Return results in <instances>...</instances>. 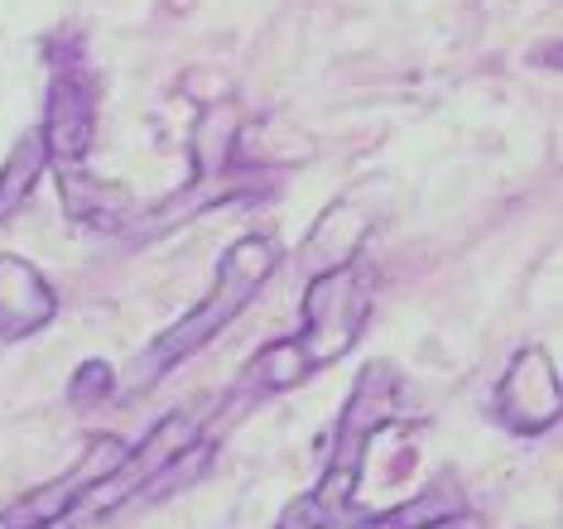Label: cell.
<instances>
[{"label": "cell", "mask_w": 563, "mask_h": 529, "mask_svg": "<svg viewBox=\"0 0 563 529\" xmlns=\"http://www.w3.org/2000/svg\"><path fill=\"white\" fill-rule=\"evenodd\" d=\"M275 261H279V251H275V241H271V236H241L236 246L227 251V261L217 265V279H212L208 299H202L188 318H178L174 328L164 332V338L145 352L135 385H155L164 371L174 366V361H184V356L202 352V346H208L217 332H227V322H232L241 308L255 299V289H261V284L271 279Z\"/></svg>", "instance_id": "cell-1"}, {"label": "cell", "mask_w": 563, "mask_h": 529, "mask_svg": "<svg viewBox=\"0 0 563 529\" xmlns=\"http://www.w3.org/2000/svg\"><path fill=\"white\" fill-rule=\"evenodd\" d=\"M395 415V371L371 361V366L356 376L347 405H342L338 419V438H332V453L323 467V482H318L313 506L328 515V525L342 515V506L356 496V482H362V462H366V443L390 423Z\"/></svg>", "instance_id": "cell-2"}, {"label": "cell", "mask_w": 563, "mask_h": 529, "mask_svg": "<svg viewBox=\"0 0 563 529\" xmlns=\"http://www.w3.org/2000/svg\"><path fill=\"white\" fill-rule=\"evenodd\" d=\"M362 322H366V289L352 269L313 275L309 294H303V332L294 338L303 361H309V371L332 366L356 342Z\"/></svg>", "instance_id": "cell-3"}, {"label": "cell", "mask_w": 563, "mask_h": 529, "mask_svg": "<svg viewBox=\"0 0 563 529\" xmlns=\"http://www.w3.org/2000/svg\"><path fill=\"white\" fill-rule=\"evenodd\" d=\"M121 458H125L121 438H111V433L92 438V443L82 448V458L73 462V472H63L58 482L40 486L34 496L15 500V506L0 515V529H44V525L63 520V515H73V506H82V496L92 492V486H101L121 467Z\"/></svg>", "instance_id": "cell-4"}, {"label": "cell", "mask_w": 563, "mask_h": 529, "mask_svg": "<svg viewBox=\"0 0 563 529\" xmlns=\"http://www.w3.org/2000/svg\"><path fill=\"white\" fill-rule=\"evenodd\" d=\"M198 429H202V415H198V409H174L169 419H159L155 429H150V438L135 448V453L121 458V467L111 472L107 482L92 486V492L82 496V506L92 510V515L121 510L125 500L140 496V486H145L150 476H155L174 453H184L188 443H198Z\"/></svg>", "instance_id": "cell-5"}, {"label": "cell", "mask_w": 563, "mask_h": 529, "mask_svg": "<svg viewBox=\"0 0 563 529\" xmlns=\"http://www.w3.org/2000/svg\"><path fill=\"white\" fill-rule=\"evenodd\" d=\"M559 376L554 366H549V356L540 352V346H525V352L510 361V371L501 376V385H496V415H501V423L510 433H544L559 423Z\"/></svg>", "instance_id": "cell-6"}, {"label": "cell", "mask_w": 563, "mask_h": 529, "mask_svg": "<svg viewBox=\"0 0 563 529\" xmlns=\"http://www.w3.org/2000/svg\"><path fill=\"white\" fill-rule=\"evenodd\" d=\"M54 313L58 299L40 269L20 261V255H0V342H15L48 328Z\"/></svg>", "instance_id": "cell-7"}, {"label": "cell", "mask_w": 563, "mask_h": 529, "mask_svg": "<svg viewBox=\"0 0 563 529\" xmlns=\"http://www.w3.org/2000/svg\"><path fill=\"white\" fill-rule=\"evenodd\" d=\"M44 145L48 159L78 164L92 145V87L78 73H58L54 92H48V121H44Z\"/></svg>", "instance_id": "cell-8"}, {"label": "cell", "mask_w": 563, "mask_h": 529, "mask_svg": "<svg viewBox=\"0 0 563 529\" xmlns=\"http://www.w3.org/2000/svg\"><path fill=\"white\" fill-rule=\"evenodd\" d=\"M366 236V217H356L347 208H332L328 217H318V227L303 241V265L313 275H328V269H347V261L356 255Z\"/></svg>", "instance_id": "cell-9"}, {"label": "cell", "mask_w": 563, "mask_h": 529, "mask_svg": "<svg viewBox=\"0 0 563 529\" xmlns=\"http://www.w3.org/2000/svg\"><path fill=\"white\" fill-rule=\"evenodd\" d=\"M44 164H48V145H44L40 131H30L15 150H10L5 169H0V222H10V217L24 208V198H30L34 184H40Z\"/></svg>", "instance_id": "cell-10"}, {"label": "cell", "mask_w": 563, "mask_h": 529, "mask_svg": "<svg viewBox=\"0 0 563 529\" xmlns=\"http://www.w3.org/2000/svg\"><path fill=\"white\" fill-rule=\"evenodd\" d=\"M457 510H463V496L448 492V486H429L424 496L405 500L386 515H371V520L352 525V529H439V525H453Z\"/></svg>", "instance_id": "cell-11"}, {"label": "cell", "mask_w": 563, "mask_h": 529, "mask_svg": "<svg viewBox=\"0 0 563 529\" xmlns=\"http://www.w3.org/2000/svg\"><path fill=\"white\" fill-rule=\"evenodd\" d=\"M208 462H212V443H188L184 453H174L145 486H140L135 500H164V496H174L178 486H194L198 476L208 472Z\"/></svg>", "instance_id": "cell-12"}, {"label": "cell", "mask_w": 563, "mask_h": 529, "mask_svg": "<svg viewBox=\"0 0 563 529\" xmlns=\"http://www.w3.org/2000/svg\"><path fill=\"white\" fill-rule=\"evenodd\" d=\"M111 390V366H101V361H87V366L73 376V405H92V399H101Z\"/></svg>", "instance_id": "cell-13"}, {"label": "cell", "mask_w": 563, "mask_h": 529, "mask_svg": "<svg viewBox=\"0 0 563 529\" xmlns=\"http://www.w3.org/2000/svg\"><path fill=\"white\" fill-rule=\"evenodd\" d=\"M323 525H328V515L313 506V496H299V500H289V510L279 515L275 529H323Z\"/></svg>", "instance_id": "cell-14"}]
</instances>
